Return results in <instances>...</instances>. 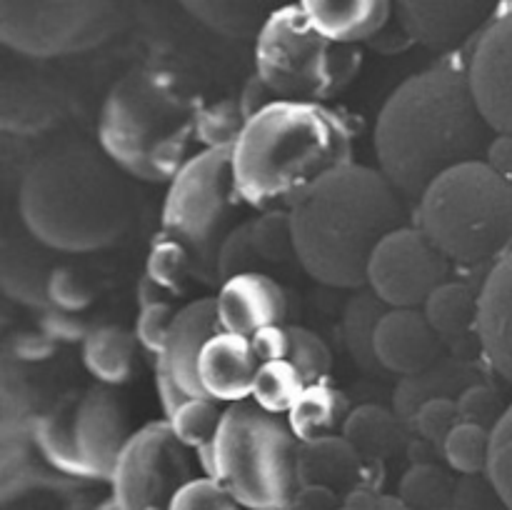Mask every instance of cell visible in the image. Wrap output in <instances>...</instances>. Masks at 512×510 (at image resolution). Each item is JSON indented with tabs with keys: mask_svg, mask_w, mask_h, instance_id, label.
Listing matches in <instances>:
<instances>
[{
	"mask_svg": "<svg viewBox=\"0 0 512 510\" xmlns=\"http://www.w3.org/2000/svg\"><path fill=\"white\" fill-rule=\"evenodd\" d=\"M493 138L470 88L468 55H450L390 93L373 145L380 173L405 200L418 203L435 178L483 158Z\"/></svg>",
	"mask_w": 512,
	"mask_h": 510,
	"instance_id": "6da1fadb",
	"label": "cell"
},
{
	"mask_svg": "<svg viewBox=\"0 0 512 510\" xmlns=\"http://www.w3.org/2000/svg\"><path fill=\"white\" fill-rule=\"evenodd\" d=\"M355 125L325 103L278 100L245 123L233 145V178L245 205L290 210L320 180L353 165Z\"/></svg>",
	"mask_w": 512,
	"mask_h": 510,
	"instance_id": "7a4b0ae2",
	"label": "cell"
},
{
	"mask_svg": "<svg viewBox=\"0 0 512 510\" xmlns=\"http://www.w3.org/2000/svg\"><path fill=\"white\" fill-rule=\"evenodd\" d=\"M123 170L83 143L40 153L20 180L18 208L35 243L55 253H95L123 238L133 198Z\"/></svg>",
	"mask_w": 512,
	"mask_h": 510,
	"instance_id": "3957f363",
	"label": "cell"
},
{
	"mask_svg": "<svg viewBox=\"0 0 512 510\" xmlns=\"http://www.w3.org/2000/svg\"><path fill=\"white\" fill-rule=\"evenodd\" d=\"M295 260L318 283L340 290L368 288L370 255L403 228V195L380 170L345 165L320 180L290 208Z\"/></svg>",
	"mask_w": 512,
	"mask_h": 510,
	"instance_id": "277c9868",
	"label": "cell"
},
{
	"mask_svg": "<svg viewBox=\"0 0 512 510\" xmlns=\"http://www.w3.org/2000/svg\"><path fill=\"white\" fill-rule=\"evenodd\" d=\"M203 98L185 75L163 65L128 70L105 95L98 118L100 150L123 173L145 183H170L195 140Z\"/></svg>",
	"mask_w": 512,
	"mask_h": 510,
	"instance_id": "5b68a950",
	"label": "cell"
},
{
	"mask_svg": "<svg viewBox=\"0 0 512 510\" xmlns=\"http://www.w3.org/2000/svg\"><path fill=\"white\" fill-rule=\"evenodd\" d=\"M415 228L450 263L500 260L512 248V180L485 160L455 165L415 203Z\"/></svg>",
	"mask_w": 512,
	"mask_h": 510,
	"instance_id": "8992f818",
	"label": "cell"
},
{
	"mask_svg": "<svg viewBox=\"0 0 512 510\" xmlns=\"http://www.w3.org/2000/svg\"><path fill=\"white\" fill-rule=\"evenodd\" d=\"M300 440L283 415L253 400L225 408L213 440L215 480L248 510H288L298 493Z\"/></svg>",
	"mask_w": 512,
	"mask_h": 510,
	"instance_id": "52a82bcc",
	"label": "cell"
},
{
	"mask_svg": "<svg viewBox=\"0 0 512 510\" xmlns=\"http://www.w3.org/2000/svg\"><path fill=\"white\" fill-rule=\"evenodd\" d=\"M363 65V53L323 38L303 3L280 5L255 38V75L278 100L325 103L343 93Z\"/></svg>",
	"mask_w": 512,
	"mask_h": 510,
	"instance_id": "ba28073f",
	"label": "cell"
},
{
	"mask_svg": "<svg viewBox=\"0 0 512 510\" xmlns=\"http://www.w3.org/2000/svg\"><path fill=\"white\" fill-rule=\"evenodd\" d=\"M240 198L233 178V148L200 150L170 180L160 233L178 240L193 258V278L220 288L218 253L238 223Z\"/></svg>",
	"mask_w": 512,
	"mask_h": 510,
	"instance_id": "9c48e42d",
	"label": "cell"
},
{
	"mask_svg": "<svg viewBox=\"0 0 512 510\" xmlns=\"http://www.w3.org/2000/svg\"><path fill=\"white\" fill-rule=\"evenodd\" d=\"M130 413L110 385L68 393L38 415L35 448L45 463L78 483L113 478L115 463L130 440Z\"/></svg>",
	"mask_w": 512,
	"mask_h": 510,
	"instance_id": "30bf717a",
	"label": "cell"
},
{
	"mask_svg": "<svg viewBox=\"0 0 512 510\" xmlns=\"http://www.w3.org/2000/svg\"><path fill=\"white\" fill-rule=\"evenodd\" d=\"M120 25V8L100 0H0V43L28 58L93 50Z\"/></svg>",
	"mask_w": 512,
	"mask_h": 510,
	"instance_id": "8fae6325",
	"label": "cell"
},
{
	"mask_svg": "<svg viewBox=\"0 0 512 510\" xmlns=\"http://www.w3.org/2000/svg\"><path fill=\"white\" fill-rule=\"evenodd\" d=\"M188 450L168 420H153L135 430L110 478L118 508L168 510L175 493L195 478Z\"/></svg>",
	"mask_w": 512,
	"mask_h": 510,
	"instance_id": "7c38bea8",
	"label": "cell"
},
{
	"mask_svg": "<svg viewBox=\"0 0 512 510\" xmlns=\"http://www.w3.org/2000/svg\"><path fill=\"white\" fill-rule=\"evenodd\" d=\"M450 280V260L415 225H403L380 240L368 263V288L388 308H423Z\"/></svg>",
	"mask_w": 512,
	"mask_h": 510,
	"instance_id": "4fadbf2b",
	"label": "cell"
},
{
	"mask_svg": "<svg viewBox=\"0 0 512 510\" xmlns=\"http://www.w3.org/2000/svg\"><path fill=\"white\" fill-rule=\"evenodd\" d=\"M468 78L475 103L493 133L512 135V3L498 5L473 40Z\"/></svg>",
	"mask_w": 512,
	"mask_h": 510,
	"instance_id": "5bb4252c",
	"label": "cell"
},
{
	"mask_svg": "<svg viewBox=\"0 0 512 510\" xmlns=\"http://www.w3.org/2000/svg\"><path fill=\"white\" fill-rule=\"evenodd\" d=\"M400 28L410 43L423 48L455 53L465 40L478 38L480 30L490 23L498 5L478 3V0H458V3H425V0H403L395 5Z\"/></svg>",
	"mask_w": 512,
	"mask_h": 510,
	"instance_id": "9a60e30c",
	"label": "cell"
},
{
	"mask_svg": "<svg viewBox=\"0 0 512 510\" xmlns=\"http://www.w3.org/2000/svg\"><path fill=\"white\" fill-rule=\"evenodd\" d=\"M383 478L385 465L363 458L343 435H330L300 445V485H323L348 498L358 490H380Z\"/></svg>",
	"mask_w": 512,
	"mask_h": 510,
	"instance_id": "2e32d148",
	"label": "cell"
},
{
	"mask_svg": "<svg viewBox=\"0 0 512 510\" xmlns=\"http://www.w3.org/2000/svg\"><path fill=\"white\" fill-rule=\"evenodd\" d=\"M443 338L420 308H390L375 330V355L383 370L408 378L443 358Z\"/></svg>",
	"mask_w": 512,
	"mask_h": 510,
	"instance_id": "e0dca14e",
	"label": "cell"
},
{
	"mask_svg": "<svg viewBox=\"0 0 512 510\" xmlns=\"http://www.w3.org/2000/svg\"><path fill=\"white\" fill-rule=\"evenodd\" d=\"M215 300L220 328L243 338H253L270 325H283L288 318V295L268 273H243L225 280Z\"/></svg>",
	"mask_w": 512,
	"mask_h": 510,
	"instance_id": "ac0fdd59",
	"label": "cell"
},
{
	"mask_svg": "<svg viewBox=\"0 0 512 510\" xmlns=\"http://www.w3.org/2000/svg\"><path fill=\"white\" fill-rule=\"evenodd\" d=\"M220 330L223 328H220L218 300L215 298H200L185 305L183 310H178L173 325H170L165 348L155 363L163 365L170 378L175 380V385L190 398H208L203 385H200L198 360L205 343Z\"/></svg>",
	"mask_w": 512,
	"mask_h": 510,
	"instance_id": "d6986e66",
	"label": "cell"
},
{
	"mask_svg": "<svg viewBox=\"0 0 512 510\" xmlns=\"http://www.w3.org/2000/svg\"><path fill=\"white\" fill-rule=\"evenodd\" d=\"M478 345L488 368L512 385V248L480 285Z\"/></svg>",
	"mask_w": 512,
	"mask_h": 510,
	"instance_id": "ffe728a7",
	"label": "cell"
},
{
	"mask_svg": "<svg viewBox=\"0 0 512 510\" xmlns=\"http://www.w3.org/2000/svg\"><path fill=\"white\" fill-rule=\"evenodd\" d=\"M258 368L260 358L255 355L250 338L225 330L205 343L198 360V375L205 395L228 405L253 398Z\"/></svg>",
	"mask_w": 512,
	"mask_h": 510,
	"instance_id": "44dd1931",
	"label": "cell"
},
{
	"mask_svg": "<svg viewBox=\"0 0 512 510\" xmlns=\"http://www.w3.org/2000/svg\"><path fill=\"white\" fill-rule=\"evenodd\" d=\"M480 380H485V375L478 360L465 358L460 353L443 355L430 368L408 375V378H400L398 388L393 393V410L405 423L413 425V418L418 415L420 405L435 398L458 400L465 388H470L473 383H480Z\"/></svg>",
	"mask_w": 512,
	"mask_h": 510,
	"instance_id": "7402d4cb",
	"label": "cell"
},
{
	"mask_svg": "<svg viewBox=\"0 0 512 510\" xmlns=\"http://www.w3.org/2000/svg\"><path fill=\"white\" fill-rule=\"evenodd\" d=\"M303 8L323 38L350 48L375 38L393 15L388 0H303Z\"/></svg>",
	"mask_w": 512,
	"mask_h": 510,
	"instance_id": "603a6c76",
	"label": "cell"
},
{
	"mask_svg": "<svg viewBox=\"0 0 512 510\" xmlns=\"http://www.w3.org/2000/svg\"><path fill=\"white\" fill-rule=\"evenodd\" d=\"M343 438L363 458L385 465L388 460L398 458L400 453L408 450L410 440H413V430L393 408L368 403L350 410L348 420H345Z\"/></svg>",
	"mask_w": 512,
	"mask_h": 510,
	"instance_id": "cb8c5ba5",
	"label": "cell"
},
{
	"mask_svg": "<svg viewBox=\"0 0 512 510\" xmlns=\"http://www.w3.org/2000/svg\"><path fill=\"white\" fill-rule=\"evenodd\" d=\"M350 410L353 408L343 390L323 378L305 385L285 420L300 443H313L330 435H343Z\"/></svg>",
	"mask_w": 512,
	"mask_h": 510,
	"instance_id": "d4e9b609",
	"label": "cell"
},
{
	"mask_svg": "<svg viewBox=\"0 0 512 510\" xmlns=\"http://www.w3.org/2000/svg\"><path fill=\"white\" fill-rule=\"evenodd\" d=\"M55 265L25 240H5L0 253V285L5 295L30 308L48 310V280Z\"/></svg>",
	"mask_w": 512,
	"mask_h": 510,
	"instance_id": "484cf974",
	"label": "cell"
},
{
	"mask_svg": "<svg viewBox=\"0 0 512 510\" xmlns=\"http://www.w3.org/2000/svg\"><path fill=\"white\" fill-rule=\"evenodd\" d=\"M138 338L120 325H100L83 338V365L100 385H123L133 378Z\"/></svg>",
	"mask_w": 512,
	"mask_h": 510,
	"instance_id": "4316f807",
	"label": "cell"
},
{
	"mask_svg": "<svg viewBox=\"0 0 512 510\" xmlns=\"http://www.w3.org/2000/svg\"><path fill=\"white\" fill-rule=\"evenodd\" d=\"M480 290L473 285L448 280L440 285L423 305V313L443 343L458 345L463 340H478Z\"/></svg>",
	"mask_w": 512,
	"mask_h": 510,
	"instance_id": "83f0119b",
	"label": "cell"
},
{
	"mask_svg": "<svg viewBox=\"0 0 512 510\" xmlns=\"http://www.w3.org/2000/svg\"><path fill=\"white\" fill-rule=\"evenodd\" d=\"M388 305L378 298L370 288H360L350 295L343 310V340L350 358L363 373L378 375L383 365L375 355V330L383 315L388 313Z\"/></svg>",
	"mask_w": 512,
	"mask_h": 510,
	"instance_id": "f1b7e54d",
	"label": "cell"
},
{
	"mask_svg": "<svg viewBox=\"0 0 512 510\" xmlns=\"http://www.w3.org/2000/svg\"><path fill=\"white\" fill-rule=\"evenodd\" d=\"M183 8L198 18L205 28L225 38L255 40L273 10L263 3H208V0H185Z\"/></svg>",
	"mask_w": 512,
	"mask_h": 510,
	"instance_id": "f546056e",
	"label": "cell"
},
{
	"mask_svg": "<svg viewBox=\"0 0 512 510\" xmlns=\"http://www.w3.org/2000/svg\"><path fill=\"white\" fill-rule=\"evenodd\" d=\"M458 480L440 463L410 465L398 483V500L410 510H453Z\"/></svg>",
	"mask_w": 512,
	"mask_h": 510,
	"instance_id": "4dcf8cb0",
	"label": "cell"
},
{
	"mask_svg": "<svg viewBox=\"0 0 512 510\" xmlns=\"http://www.w3.org/2000/svg\"><path fill=\"white\" fill-rule=\"evenodd\" d=\"M60 105L53 93L43 90H23L3 93V110H0V128L18 135H35L50 128L60 118Z\"/></svg>",
	"mask_w": 512,
	"mask_h": 510,
	"instance_id": "1f68e13d",
	"label": "cell"
},
{
	"mask_svg": "<svg viewBox=\"0 0 512 510\" xmlns=\"http://www.w3.org/2000/svg\"><path fill=\"white\" fill-rule=\"evenodd\" d=\"M305 378L290 360L260 363L253 383V403L273 415H288L298 395L303 393Z\"/></svg>",
	"mask_w": 512,
	"mask_h": 510,
	"instance_id": "d6a6232c",
	"label": "cell"
},
{
	"mask_svg": "<svg viewBox=\"0 0 512 510\" xmlns=\"http://www.w3.org/2000/svg\"><path fill=\"white\" fill-rule=\"evenodd\" d=\"M145 275L168 295H185L188 280L193 278V258L178 240L160 233L155 243L150 245Z\"/></svg>",
	"mask_w": 512,
	"mask_h": 510,
	"instance_id": "836d02e7",
	"label": "cell"
},
{
	"mask_svg": "<svg viewBox=\"0 0 512 510\" xmlns=\"http://www.w3.org/2000/svg\"><path fill=\"white\" fill-rule=\"evenodd\" d=\"M490 455V430L475 423H458L443 443V458L460 478L485 475Z\"/></svg>",
	"mask_w": 512,
	"mask_h": 510,
	"instance_id": "e575fe53",
	"label": "cell"
},
{
	"mask_svg": "<svg viewBox=\"0 0 512 510\" xmlns=\"http://www.w3.org/2000/svg\"><path fill=\"white\" fill-rule=\"evenodd\" d=\"M223 403L213 398H188L173 415L168 418L170 428L178 435L185 448H203L215 440V433L223 420Z\"/></svg>",
	"mask_w": 512,
	"mask_h": 510,
	"instance_id": "d590c367",
	"label": "cell"
},
{
	"mask_svg": "<svg viewBox=\"0 0 512 510\" xmlns=\"http://www.w3.org/2000/svg\"><path fill=\"white\" fill-rule=\"evenodd\" d=\"M245 123H248V118L240 108V100L225 98L200 110L198 123H195V140L203 145V150L233 148L243 133Z\"/></svg>",
	"mask_w": 512,
	"mask_h": 510,
	"instance_id": "8d00e7d4",
	"label": "cell"
},
{
	"mask_svg": "<svg viewBox=\"0 0 512 510\" xmlns=\"http://www.w3.org/2000/svg\"><path fill=\"white\" fill-rule=\"evenodd\" d=\"M253 248L263 263L280 265L295 258L290 210H268L253 218Z\"/></svg>",
	"mask_w": 512,
	"mask_h": 510,
	"instance_id": "74e56055",
	"label": "cell"
},
{
	"mask_svg": "<svg viewBox=\"0 0 512 510\" xmlns=\"http://www.w3.org/2000/svg\"><path fill=\"white\" fill-rule=\"evenodd\" d=\"M288 333V360L303 373L305 383L328 378V373L333 370V353H330L328 343L318 333H313L308 328H300V325H288Z\"/></svg>",
	"mask_w": 512,
	"mask_h": 510,
	"instance_id": "f35d334b",
	"label": "cell"
},
{
	"mask_svg": "<svg viewBox=\"0 0 512 510\" xmlns=\"http://www.w3.org/2000/svg\"><path fill=\"white\" fill-rule=\"evenodd\" d=\"M260 263L253 248V220H243V223L235 225L228 233V238L223 240L218 253V280L220 285L225 280L235 278V275L243 273H260Z\"/></svg>",
	"mask_w": 512,
	"mask_h": 510,
	"instance_id": "ab89813d",
	"label": "cell"
},
{
	"mask_svg": "<svg viewBox=\"0 0 512 510\" xmlns=\"http://www.w3.org/2000/svg\"><path fill=\"white\" fill-rule=\"evenodd\" d=\"M485 475L512 510V403L498 425L490 430V455Z\"/></svg>",
	"mask_w": 512,
	"mask_h": 510,
	"instance_id": "60d3db41",
	"label": "cell"
},
{
	"mask_svg": "<svg viewBox=\"0 0 512 510\" xmlns=\"http://www.w3.org/2000/svg\"><path fill=\"white\" fill-rule=\"evenodd\" d=\"M508 410L503 395L495 385H490L488 380H480L473 383L470 388H465L458 398V413L460 423H475L483 425V428L493 430L498 425V420L503 418V413Z\"/></svg>",
	"mask_w": 512,
	"mask_h": 510,
	"instance_id": "b9f144b4",
	"label": "cell"
},
{
	"mask_svg": "<svg viewBox=\"0 0 512 510\" xmlns=\"http://www.w3.org/2000/svg\"><path fill=\"white\" fill-rule=\"evenodd\" d=\"M168 510H243V505L233 498L220 480L193 478L175 493Z\"/></svg>",
	"mask_w": 512,
	"mask_h": 510,
	"instance_id": "7bdbcfd3",
	"label": "cell"
},
{
	"mask_svg": "<svg viewBox=\"0 0 512 510\" xmlns=\"http://www.w3.org/2000/svg\"><path fill=\"white\" fill-rule=\"evenodd\" d=\"M93 298V285H90V280L85 278L80 270L55 265V270L50 273L48 280L50 308L65 310V313H80V310H85L93 303Z\"/></svg>",
	"mask_w": 512,
	"mask_h": 510,
	"instance_id": "ee69618b",
	"label": "cell"
},
{
	"mask_svg": "<svg viewBox=\"0 0 512 510\" xmlns=\"http://www.w3.org/2000/svg\"><path fill=\"white\" fill-rule=\"evenodd\" d=\"M460 423L458 413V400L455 398H435L428 400L425 405H420L418 415L413 418V433L418 438L428 440V443L438 445L443 450V443L448 440V435L453 433L455 425Z\"/></svg>",
	"mask_w": 512,
	"mask_h": 510,
	"instance_id": "f6af8a7d",
	"label": "cell"
},
{
	"mask_svg": "<svg viewBox=\"0 0 512 510\" xmlns=\"http://www.w3.org/2000/svg\"><path fill=\"white\" fill-rule=\"evenodd\" d=\"M178 310L165 300V303L148 305V308H140L138 320H135V338H138L140 348L148 355H153L155 360L160 358L165 348V340H168L170 325H173Z\"/></svg>",
	"mask_w": 512,
	"mask_h": 510,
	"instance_id": "bcb514c9",
	"label": "cell"
},
{
	"mask_svg": "<svg viewBox=\"0 0 512 510\" xmlns=\"http://www.w3.org/2000/svg\"><path fill=\"white\" fill-rule=\"evenodd\" d=\"M453 510H510L498 490L488 480V475H470L458 480Z\"/></svg>",
	"mask_w": 512,
	"mask_h": 510,
	"instance_id": "7dc6e473",
	"label": "cell"
},
{
	"mask_svg": "<svg viewBox=\"0 0 512 510\" xmlns=\"http://www.w3.org/2000/svg\"><path fill=\"white\" fill-rule=\"evenodd\" d=\"M55 350V340H50L48 335L40 330V333H15L5 340L3 358L13 360V363L30 365L40 363V360L50 358Z\"/></svg>",
	"mask_w": 512,
	"mask_h": 510,
	"instance_id": "c3c4849f",
	"label": "cell"
},
{
	"mask_svg": "<svg viewBox=\"0 0 512 510\" xmlns=\"http://www.w3.org/2000/svg\"><path fill=\"white\" fill-rule=\"evenodd\" d=\"M40 330H43L50 340H55V343H58V340H63V343H75V340L88 335L85 323L78 318V313H65V310L58 308L43 310Z\"/></svg>",
	"mask_w": 512,
	"mask_h": 510,
	"instance_id": "681fc988",
	"label": "cell"
},
{
	"mask_svg": "<svg viewBox=\"0 0 512 510\" xmlns=\"http://www.w3.org/2000/svg\"><path fill=\"white\" fill-rule=\"evenodd\" d=\"M250 343H253V350L260 358V363H268V360H288V353H290L288 325H270V328L258 330V333L250 338Z\"/></svg>",
	"mask_w": 512,
	"mask_h": 510,
	"instance_id": "f907efd6",
	"label": "cell"
},
{
	"mask_svg": "<svg viewBox=\"0 0 512 510\" xmlns=\"http://www.w3.org/2000/svg\"><path fill=\"white\" fill-rule=\"evenodd\" d=\"M343 503L345 498L335 490L323 488V485H300L288 510H340Z\"/></svg>",
	"mask_w": 512,
	"mask_h": 510,
	"instance_id": "816d5d0a",
	"label": "cell"
},
{
	"mask_svg": "<svg viewBox=\"0 0 512 510\" xmlns=\"http://www.w3.org/2000/svg\"><path fill=\"white\" fill-rule=\"evenodd\" d=\"M240 108H243L245 118H253V115H258L260 110H265L268 105L278 103V95L273 93V90L268 88V85L263 83V80L258 78V75H250L248 80H245L243 90H240Z\"/></svg>",
	"mask_w": 512,
	"mask_h": 510,
	"instance_id": "f5cc1de1",
	"label": "cell"
},
{
	"mask_svg": "<svg viewBox=\"0 0 512 510\" xmlns=\"http://www.w3.org/2000/svg\"><path fill=\"white\" fill-rule=\"evenodd\" d=\"M340 510H410L398 500V495H388L383 490H358L345 498Z\"/></svg>",
	"mask_w": 512,
	"mask_h": 510,
	"instance_id": "db71d44e",
	"label": "cell"
},
{
	"mask_svg": "<svg viewBox=\"0 0 512 510\" xmlns=\"http://www.w3.org/2000/svg\"><path fill=\"white\" fill-rule=\"evenodd\" d=\"M155 388H158V400H160V405H163L165 420H168L170 415H173L175 410H178L180 405L190 398L188 393H183V390L175 385V380L170 378L168 370L158 363H155Z\"/></svg>",
	"mask_w": 512,
	"mask_h": 510,
	"instance_id": "11a10c76",
	"label": "cell"
},
{
	"mask_svg": "<svg viewBox=\"0 0 512 510\" xmlns=\"http://www.w3.org/2000/svg\"><path fill=\"white\" fill-rule=\"evenodd\" d=\"M485 163L500 173L503 178L512 180V135H495L485 153Z\"/></svg>",
	"mask_w": 512,
	"mask_h": 510,
	"instance_id": "9f6ffc18",
	"label": "cell"
},
{
	"mask_svg": "<svg viewBox=\"0 0 512 510\" xmlns=\"http://www.w3.org/2000/svg\"><path fill=\"white\" fill-rule=\"evenodd\" d=\"M405 455L410 458V465H423V463H438V455H443V450H440L438 445L428 443V440L415 435V438L410 440Z\"/></svg>",
	"mask_w": 512,
	"mask_h": 510,
	"instance_id": "6f0895ef",
	"label": "cell"
},
{
	"mask_svg": "<svg viewBox=\"0 0 512 510\" xmlns=\"http://www.w3.org/2000/svg\"><path fill=\"white\" fill-rule=\"evenodd\" d=\"M165 290L160 288L158 283H153V280L148 278V275H143L138 283V305L140 308H148V305H155V303H165Z\"/></svg>",
	"mask_w": 512,
	"mask_h": 510,
	"instance_id": "680465c9",
	"label": "cell"
},
{
	"mask_svg": "<svg viewBox=\"0 0 512 510\" xmlns=\"http://www.w3.org/2000/svg\"><path fill=\"white\" fill-rule=\"evenodd\" d=\"M98 510H120V508H118V503L113 500V495H110V498H105L103 503L98 505Z\"/></svg>",
	"mask_w": 512,
	"mask_h": 510,
	"instance_id": "91938a15",
	"label": "cell"
}]
</instances>
